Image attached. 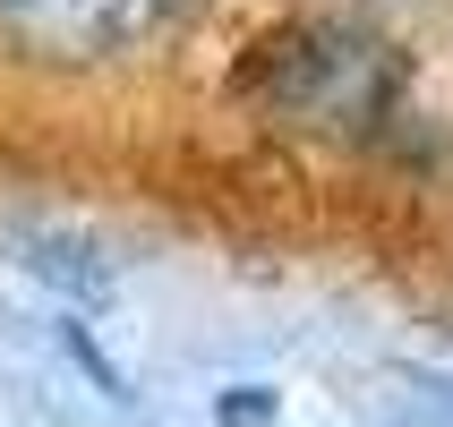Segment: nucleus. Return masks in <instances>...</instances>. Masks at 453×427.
<instances>
[{
	"label": "nucleus",
	"instance_id": "7ed1b4c3",
	"mask_svg": "<svg viewBox=\"0 0 453 427\" xmlns=\"http://www.w3.org/2000/svg\"><path fill=\"white\" fill-rule=\"evenodd\" d=\"M18 265L35 282H51V291H69V300H111V256L95 248V240H86V231H18Z\"/></svg>",
	"mask_w": 453,
	"mask_h": 427
},
{
	"label": "nucleus",
	"instance_id": "f257e3e1",
	"mask_svg": "<svg viewBox=\"0 0 453 427\" xmlns=\"http://www.w3.org/2000/svg\"><path fill=\"white\" fill-rule=\"evenodd\" d=\"M240 95L308 137H368L403 103V51L351 18H291L240 60Z\"/></svg>",
	"mask_w": 453,
	"mask_h": 427
},
{
	"label": "nucleus",
	"instance_id": "f03ea898",
	"mask_svg": "<svg viewBox=\"0 0 453 427\" xmlns=\"http://www.w3.org/2000/svg\"><path fill=\"white\" fill-rule=\"evenodd\" d=\"M197 0H0V43L18 60H51V69H86L111 51L154 43L163 26H180Z\"/></svg>",
	"mask_w": 453,
	"mask_h": 427
},
{
	"label": "nucleus",
	"instance_id": "20e7f679",
	"mask_svg": "<svg viewBox=\"0 0 453 427\" xmlns=\"http://www.w3.org/2000/svg\"><path fill=\"white\" fill-rule=\"evenodd\" d=\"M223 427H274V393H265V385H231L223 393Z\"/></svg>",
	"mask_w": 453,
	"mask_h": 427
}]
</instances>
